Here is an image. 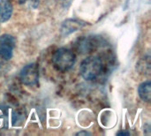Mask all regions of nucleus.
<instances>
[{
    "instance_id": "nucleus-1",
    "label": "nucleus",
    "mask_w": 151,
    "mask_h": 136,
    "mask_svg": "<svg viewBox=\"0 0 151 136\" xmlns=\"http://www.w3.org/2000/svg\"><path fill=\"white\" fill-rule=\"evenodd\" d=\"M80 73L86 81L97 80L104 73V65L98 56H90L85 58L80 67Z\"/></svg>"
},
{
    "instance_id": "nucleus-2",
    "label": "nucleus",
    "mask_w": 151,
    "mask_h": 136,
    "mask_svg": "<svg viewBox=\"0 0 151 136\" xmlns=\"http://www.w3.org/2000/svg\"><path fill=\"white\" fill-rule=\"evenodd\" d=\"M75 54L66 48L57 50L52 56L53 65L59 72H66L70 70L75 64Z\"/></svg>"
},
{
    "instance_id": "nucleus-3",
    "label": "nucleus",
    "mask_w": 151,
    "mask_h": 136,
    "mask_svg": "<svg viewBox=\"0 0 151 136\" xmlns=\"http://www.w3.org/2000/svg\"><path fill=\"white\" fill-rule=\"evenodd\" d=\"M39 68L37 64L32 63L24 66L19 73L20 81L27 86H35L38 83Z\"/></svg>"
},
{
    "instance_id": "nucleus-4",
    "label": "nucleus",
    "mask_w": 151,
    "mask_h": 136,
    "mask_svg": "<svg viewBox=\"0 0 151 136\" xmlns=\"http://www.w3.org/2000/svg\"><path fill=\"white\" fill-rule=\"evenodd\" d=\"M16 46V39L9 34L0 36V58L4 60H10L12 58L13 50Z\"/></svg>"
},
{
    "instance_id": "nucleus-5",
    "label": "nucleus",
    "mask_w": 151,
    "mask_h": 136,
    "mask_svg": "<svg viewBox=\"0 0 151 136\" xmlns=\"http://www.w3.org/2000/svg\"><path fill=\"white\" fill-rule=\"evenodd\" d=\"M75 44L79 52L87 53L96 50L101 44V40L96 36H87L80 38Z\"/></svg>"
},
{
    "instance_id": "nucleus-6",
    "label": "nucleus",
    "mask_w": 151,
    "mask_h": 136,
    "mask_svg": "<svg viewBox=\"0 0 151 136\" xmlns=\"http://www.w3.org/2000/svg\"><path fill=\"white\" fill-rule=\"evenodd\" d=\"M87 25H88L87 22L82 21L81 19H66L63 22L61 28H60V31L64 36H66L68 35H71L73 32H76V31L81 29L82 27H84Z\"/></svg>"
},
{
    "instance_id": "nucleus-7",
    "label": "nucleus",
    "mask_w": 151,
    "mask_h": 136,
    "mask_svg": "<svg viewBox=\"0 0 151 136\" xmlns=\"http://www.w3.org/2000/svg\"><path fill=\"white\" fill-rule=\"evenodd\" d=\"M12 14V4L9 0H0V23L7 21Z\"/></svg>"
},
{
    "instance_id": "nucleus-8",
    "label": "nucleus",
    "mask_w": 151,
    "mask_h": 136,
    "mask_svg": "<svg viewBox=\"0 0 151 136\" xmlns=\"http://www.w3.org/2000/svg\"><path fill=\"white\" fill-rule=\"evenodd\" d=\"M139 96L142 100L150 103L151 100V82L150 81H146L140 84L138 87Z\"/></svg>"
},
{
    "instance_id": "nucleus-9",
    "label": "nucleus",
    "mask_w": 151,
    "mask_h": 136,
    "mask_svg": "<svg viewBox=\"0 0 151 136\" xmlns=\"http://www.w3.org/2000/svg\"><path fill=\"white\" fill-rule=\"evenodd\" d=\"M136 69L139 71L140 73L149 75L150 73V57L148 55L141 58L136 64Z\"/></svg>"
},
{
    "instance_id": "nucleus-10",
    "label": "nucleus",
    "mask_w": 151,
    "mask_h": 136,
    "mask_svg": "<svg viewBox=\"0 0 151 136\" xmlns=\"http://www.w3.org/2000/svg\"><path fill=\"white\" fill-rule=\"evenodd\" d=\"M90 135V133L86 132V131H81V132L77 133V135Z\"/></svg>"
},
{
    "instance_id": "nucleus-11",
    "label": "nucleus",
    "mask_w": 151,
    "mask_h": 136,
    "mask_svg": "<svg viewBox=\"0 0 151 136\" xmlns=\"http://www.w3.org/2000/svg\"><path fill=\"white\" fill-rule=\"evenodd\" d=\"M129 135L128 132H123V131H121V132H119L118 133V135Z\"/></svg>"
},
{
    "instance_id": "nucleus-12",
    "label": "nucleus",
    "mask_w": 151,
    "mask_h": 136,
    "mask_svg": "<svg viewBox=\"0 0 151 136\" xmlns=\"http://www.w3.org/2000/svg\"><path fill=\"white\" fill-rule=\"evenodd\" d=\"M4 63H3V61L2 60H0V73L3 71V69H4Z\"/></svg>"
}]
</instances>
